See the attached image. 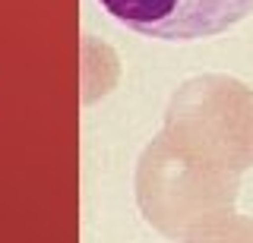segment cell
<instances>
[{"label": "cell", "mask_w": 253, "mask_h": 243, "mask_svg": "<svg viewBox=\"0 0 253 243\" xmlns=\"http://www.w3.org/2000/svg\"><path fill=\"white\" fill-rule=\"evenodd\" d=\"M241 174L200 161L158 133L136 164V202L142 218L165 237L184 240L193 224L234 208Z\"/></svg>", "instance_id": "obj_1"}, {"label": "cell", "mask_w": 253, "mask_h": 243, "mask_svg": "<svg viewBox=\"0 0 253 243\" xmlns=\"http://www.w3.org/2000/svg\"><path fill=\"white\" fill-rule=\"evenodd\" d=\"M165 136L177 148L215 168H253V89L231 76H196L174 92Z\"/></svg>", "instance_id": "obj_2"}, {"label": "cell", "mask_w": 253, "mask_h": 243, "mask_svg": "<svg viewBox=\"0 0 253 243\" xmlns=\"http://www.w3.org/2000/svg\"><path fill=\"white\" fill-rule=\"evenodd\" d=\"M126 29L162 41L215 38L247 19L253 0H98Z\"/></svg>", "instance_id": "obj_3"}, {"label": "cell", "mask_w": 253, "mask_h": 243, "mask_svg": "<svg viewBox=\"0 0 253 243\" xmlns=\"http://www.w3.org/2000/svg\"><path fill=\"white\" fill-rule=\"evenodd\" d=\"M184 243H253V218L237 215L234 208L215 211L190 227Z\"/></svg>", "instance_id": "obj_4"}]
</instances>
